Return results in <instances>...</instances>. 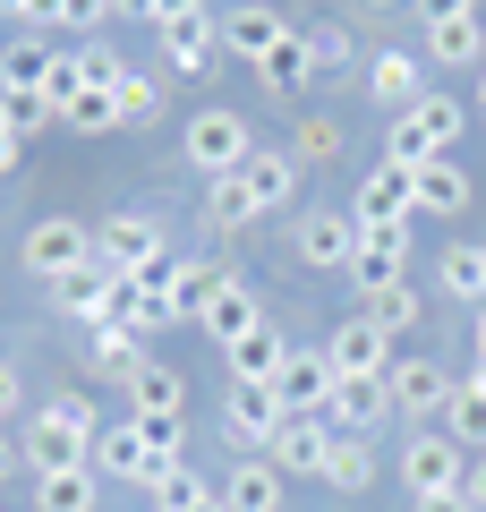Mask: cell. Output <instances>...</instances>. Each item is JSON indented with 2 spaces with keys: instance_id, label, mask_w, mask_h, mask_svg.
I'll list each match as a JSON object with an SVG mask.
<instances>
[{
  "instance_id": "27",
  "label": "cell",
  "mask_w": 486,
  "mask_h": 512,
  "mask_svg": "<svg viewBox=\"0 0 486 512\" xmlns=\"http://www.w3.org/2000/svg\"><path fill=\"white\" fill-rule=\"evenodd\" d=\"M444 436L461 453H486V367L469 384H452V410H444Z\"/></svg>"
},
{
  "instance_id": "44",
  "label": "cell",
  "mask_w": 486,
  "mask_h": 512,
  "mask_svg": "<svg viewBox=\"0 0 486 512\" xmlns=\"http://www.w3.org/2000/svg\"><path fill=\"white\" fill-rule=\"evenodd\" d=\"M333 146H342V128H333V120H307L299 137H290V154H299V163H333Z\"/></svg>"
},
{
  "instance_id": "1",
  "label": "cell",
  "mask_w": 486,
  "mask_h": 512,
  "mask_svg": "<svg viewBox=\"0 0 486 512\" xmlns=\"http://www.w3.org/2000/svg\"><path fill=\"white\" fill-rule=\"evenodd\" d=\"M94 436H103V410H94L86 393H60V402H43V419L26 427V461H35V478L94 470Z\"/></svg>"
},
{
  "instance_id": "59",
  "label": "cell",
  "mask_w": 486,
  "mask_h": 512,
  "mask_svg": "<svg viewBox=\"0 0 486 512\" xmlns=\"http://www.w3.org/2000/svg\"><path fill=\"white\" fill-rule=\"evenodd\" d=\"M111 18H120V0H111Z\"/></svg>"
},
{
  "instance_id": "40",
  "label": "cell",
  "mask_w": 486,
  "mask_h": 512,
  "mask_svg": "<svg viewBox=\"0 0 486 512\" xmlns=\"http://www.w3.org/2000/svg\"><path fill=\"white\" fill-rule=\"evenodd\" d=\"M69 60H77V77H86V86H103V94H111V86H120V77H128V60L111 52V43H77Z\"/></svg>"
},
{
  "instance_id": "47",
  "label": "cell",
  "mask_w": 486,
  "mask_h": 512,
  "mask_svg": "<svg viewBox=\"0 0 486 512\" xmlns=\"http://www.w3.org/2000/svg\"><path fill=\"white\" fill-rule=\"evenodd\" d=\"M418 18L444 26V18H478V0H418Z\"/></svg>"
},
{
  "instance_id": "37",
  "label": "cell",
  "mask_w": 486,
  "mask_h": 512,
  "mask_svg": "<svg viewBox=\"0 0 486 512\" xmlns=\"http://www.w3.org/2000/svg\"><path fill=\"white\" fill-rule=\"evenodd\" d=\"M0 120L18 128V137H35L43 120H60L52 103H43V86H0Z\"/></svg>"
},
{
  "instance_id": "58",
  "label": "cell",
  "mask_w": 486,
  "mask_h": 512,
  "mask_svg": "<svg viewBox=\"0 0 486 512\" xmlns=\"http://www.w3.org/2000/svg\"><path fill=\"white\" fill-rule=\"evenodd\" d=\"M367 9H393V0H367Z\"/></svg>"
},
{
  "instance_id": "5",
  "label": "cell",
  "mask_w": 486,
  "mask_h": 512,
  "mask_svg": "<svg viewBox=\"0 0 486 512\" xmlns=\"http://www.w3.org/2000/svg\"><path fill=\"white\" fill-rule=\"evenodd\" d=\"M410 282V222H359V256H350V291H393Z\"/></svg>"
},
{
  "instance_id": "25",
  "label": "cell",
  "mask_w": 486,
  "mask_h": 512,
  "mask_svg": "<svg viewBox=\"0 0 486 512\" xmlns=\"http://www.w3.org/2000/svg\"><path fill=\"white\" fill-rule=\"evenodd\" d=\"M427 60H435V69H478V60H486V18H444V26H427Z\"/></svg>"
},
{
  "instance_id": "24",
  "label": "cell",
  "mask_w": 486,
  "mask_h": 512,
  "mask_svg": "<svg viewBox=\"0 0 486 512\" xmlns=\"http://www.w3.org/2000/svg\"><path fill=\"white\" fill-rule=\"evenodd\" d=\"M222 359H231V384H273V367H282L290 350H282V333H273V316H265V325H256V333H239V342L222 350Z\"/></svg>"
},
{
  "instance_id": "7",
  "label": "cell",
  "mask_w": 486,
  "mask_h": 512,
  "mask_svg": "<svg viewBox=\"0 0 486 512\" xmlns=\"http://www.w3.org/2000/svg\"><path fill=\"white\" fill-rule=\"evenodd\" d=\"M290 248H299V265H316V274H350V256H359V214L316 205V214H299Z\"/></svg>"
},
{
  "instance_id": "38",
  "label": "cell",
  "mask_w": 486,
  "mask_h": 512,
  "mask_svg": "<svg viewBox=\"0 0 486 512\" xmlns=\"http://www.w3.org/2000/svg\"><path fill=\"white\" fill-rule=\"evenodd\" d=\"M120 18H145L154 35H171V26H197L205 0H120Z\"/></svg>"
},
{
  "instance_id": "35",
  "label": "cell",
  "mask_w": 486,
  "mask_h": 512,
  "mask_svg": "<svg viewBox=\"0 0 486 512\" xmlns=\"http://www.w3.org/2000/svg\"><path fill=\"white\" fill-rule=\"evenodd\" d=\"M111 111H120V128H145L162 111V77H145V69H128L120 86H111Z\"/></svg>"
},
{
  "instance_id": "20",
  "label": "cell",
  "mask_w": 486,
  "mask_h": 512,
  "mask_svg": "<svg viewBox=\"0 0 486 512\" xmlns=\"http://www.w3.org/2000/svg\"><path fill=\"white\" fill-rule=\"evenodd\" d=\"M239 171H248V197H256V214H282V205L299 197V154H282V146H256Z\"/></svg>"
},
{
  "instance_id": "60",
  "label": "cell",
  "mask_w": 486,
  "mask_h": 512,
  "mask_svg": "<svg viewBox=\"0 0 486 512\" xmlns=\"http://www.w3.org/2000/svg\"><path fill=\"white\" fill-rule=\"evenodd\" d=\"M0 52H9V43H0Z\"/></svg>"
},
{
  "instance_id": "33",
  "label": "cell",
  "mask_w": 486,
  "mask_h": 512,
  "mask_svg": "<svg viewBox=\"0 0 486 512\" xmlns=\"http://www.w3.org/2000/svg\"><path fill=\"white\" fill-rule=\"evenodd\" d=\"M367 478H376V453H367V436H342V427H333V453H324V487L367 495Z\"/></svg>"
},
{
  "instance_id": "34",
  "label": "cell",
  "mask_w": 486,
  "mask_h": 512,
  "mask_svg": "<svg viewBox=\"0 0 486 512\" xmlns=\"http://www.w3.org/2000/svg\"><path fill=\"white\" fill-rule=\"evenodd\" d=\"M205 222H214V231H248V222H256L248 171H231V180H214V197H205Z\"/></svg>"
},
{
  "instance_id": "51",
  "label": "cell",
  "mask_w": 486,
  "mask_h": 512,
  "mask_svg": "<svg viewBox=\"0 0 486 512\" xmlns=\"http://www.w3.org/2000/svg\"><path fill=\"white\" fill-rule=\"evenodd\" d=\"M18 154H26V137H18V128H9V120H0V180L18 171Z\"/></svg>"
},
{
  "instance_id": "26",
  "label": "cell",
  "mask_w": 486,
  "mask_h": 512,
  "mask_svg": "<svg viewBox=\"0 0 486 512\" xmlns=\"http://www.w3.org/2000/svg\"><path fill=\"white\" fill-rule=\"evenodd\" d=\"M435 282H444L452 299H469V308H486V248L478 239H452V248L435 256Z\"/></svg>"
},
{
  "instance_id": "13",
  "label": "cell",
  "mask_w": 486,
  "mask_h": 512,
  "mask_svg": "<svg viewBox=\"0 0 486 512\" xmlns=\"http://www.w3.org/2000/svg\"><path fill=\"white\" fill-rule=\"evenodd\" d=\"M214 35H222V52H239V60L256 69V60H265L273 43L290 35V18H282V9H265V0H239V9H222Z\"/></svg>"
},
{
  "instance_id": "57",
  "label": "cell",
  "mask_w": 486,
  "mask_h": 512,
  "mask_svg": "<svg viewBox=\"0 0 486 512\" xmlns=\"http://www.w3.org/2000/svg\"><path fill=\"white\" fill-rule=\"evenodd\" d=\"M478 120H486V86H478Z\"/></svg>"
},
{
  "instance_id": "15",
  "label": "cell",
  "mask_w": 486,
  "mask_h": 512,
  "mask_svg": "<svg viewBox=\"0 0 486 512\" xmlns=\"http://www.w3.org/2000/svg\"><path fill=\"white\" fill-rule=\"evenodd\" d=\"M197 325H205V342H214V350H231L239 333H256V325H265V308H256V291H248L239 274H222V282H214V299H205V316H197Z\"/></svg>"
},
{
  "instance_id": "41",
  "label": "cell",
  "mask_w": 486,
  "mask_h": 512,
  "mask_svg": "<svg viewBox=\"0 0 486 512\" xmlns=\"http://www.w3.org/2000/svg\"><path fill=\"white\" fill-rule=\"evenodd\" d=\"M214 265H180V274H171V291H180V316H188V325H197V316H205V299H214Z\"/></svg>"
},
{
  "instance_id": "23",
  "label": "cell",
  "mask_w": 486,
  "mask_h": 512,
  "mask_svg": "<svg viewBox=\"0 0 486 512\" xmlns=\"http://www.w3.org/2000/svg\"><path fill=\"white\" fill-rule=\"evenodd\" d=\"M307 77H316V52H307V35H299V26H290V35L273 43L265 60H256V86H265V94H299Z\"/></svg>"
},
{
  "instance_id": "32",
  "label": "cell",
  "mask_w": 486,
  "mask_h": 512,
  "mask_svg": "<svg viewBox=\"0 0 486 512\" xmlns=\"http://www.w3.org/2000/svg\"><path fill=\"white\" fill-rule=\"evenodd\" d=\"M214 52H222L214 18H197V26H171V35H162V60H171L180 77H205V69H214Z\"/></svg>"
},
{
  "instance_id": "19",
  "label": "cell",
  "mask_w": 486,
  "mask_h": 512,
  "mask_svg": "<svg viewBox=\"0 0 486 512\" xmlns=\"http://www.w3.org/2000/svg\"><path fill=\"white\" fill-rule=\"evenodd\" d=\"M410 180H418V214H427V222H452V214H469V197H478V188H469V171L452 163V154L418 163Z\"/></svg>"
},
{
  "instance_id": "49",
  "label": "cell",
  "mask_w": 486,
  "mask_h": 512,
  "mask_svg": "<svg viewBox=\"0 0 486 512\" xmlns=\"http://www.w3.org/2000/svg\"><path fill=\"white\" fill-rule=\"evenodd\" d=\"M410 512H478L469 495H410Z\"/></svg>"
},
{
  "instance_id": "22",
  "label": "cell",
  "mask_w": 486,
  "mask_h": 512,
  "mask_svg": "<svg viewBox=\"0 0 486 512\" xmlns=\"http://www.w3.org/2000/svg\"><path fill=\"white\" fill-rule=\"evenodd\" d=\"M222 504L231 512H282V470H273L265 453H248L231 478H222Z\"/></svg>"
},
{
  "instance_id": "11",
  "label": "cell",
  "mask_w": 486,
  "mask_h": 512,
  "mask_svg": "<svg viewBox=\"0 0 486 512\" xmlns=\"http://www.w3.org/2000/svg\"><path fill=\"white\" fill-rule=\"evenodd\" d=\"M282 419H290V410L273 402V384H231V402H222V427H231L239 453H273Z\"/></svg>"
},
{
  "instance_id": "2",
  "label": "cell",
  "mask_w": 486,
  "mask_h": 512,
  "mask_svg": "<svg viewBox=\"0 0 486 512\" xmlns=\"http://www.w3.org/2000/svg\"><path fill=\"white\" fill-rule=\"evenodd\" d=\"M461 128H469V111L452 103V94H418V103L393 120V137H384V163L418 171V163H435V154L461 146Z\"/></svg>"
},
{
  "instance_id": "45",
  "label": "cell",
  "mask_w": 486,
  "mask_h": 512,
  "mask_svg": "<svg viewBox=\"0 0 486 512\" xmlns=\"http://www.w3.org/2000/svg\"><path fill=\"white\" fill-rule=\"evenodd\" d=\"M145 427V444H154V461H162V470H180V444H188V427L180 419H137Z\"/></svg>"
},
{
  "instance_id": "28",
  "label": "cell",
  "mask_w": 486,
  "mask_h": 512,
  "mask_svg": "<svg viewBox=\"0 0 486 512\" xmlns=\"http://www.w3.org/2000/svg\"><path fill=\"white\" fill-rule=\"evenodd\" d=\"M86 367H94V376H111V384H128L145 367V333L137 325H103V333H94V350H86Z\"/></svg>"
},
{
  "instance_id": "53",
  "label": "cell",
  "mask_w": 486,
  "mask_h": 512,
  "mask_svg": "<svg viewBox=\"0 0 486 512\" xmlns=\"http://www.w3.org/2000/svg\"><path fill=\"white\" fill-rule=\"evenodd\" d=\"M469 350H478V367H486V308H469Z\"/></svg>"
},
{
  "instance_id": "9",
  "label": "cell",
  "mask_w": 486,
  "mask_h": 512,
  "mask_svg": "<svg viewBox=\"0 0 486 512\" xmlns=\"http://www.w3.org/2000/svg\"><path fill=\"white\" fill-rule=\"evenodd\" d=\"M94 478H111V487H154L162 478V461H154V444H145L137 419H120V427L103 419V436H94Z\"/></svg>"
},
{
  "instance_id": "30",
  "label": "cell",
  "mask_w": 486,
  "mask_h": 512,
  "mask_svg": "<svg viewBox=\"0 0 486 512\" xmlns=\"http://www.w3.org/2000/svg\"><path fill=\"white\" fill-rule=\"evenodd\" d=\"M128 325H137L145 342L171 333V325H188V316H180V291H171V282H128Z\"/></svg>"
},
{
  "instance_id": "14",
  "label": "cell",
  "mask_w": 486,
  "mask_h": 512,
  "mask_svg": "<svg viewBox=\"0 0 486 512\" xmlns=\"http://www.w3.org/2000/svg\"><path fill=\"white\" fill-rule=\"evenodd\" d=\"M350 214L359 222H418V180L401 163H376L359 180V197H350Z\"/></svg>"
},
{
  "instance_id": "4",
  "label": "cell",
  "mask_w": 486,
  "mask_h": 512,
  "mask_svg": "<svg viewBox=\"0 0 486 512\" xmlns=\"http://www.w3.org/2000/svg\"><path fill=\"white\" fill-rule=\"evenodd\" d=\"M180 154L205 171V180H231V171L256 154V137H248V120H239V111H222V103H214V111H197V120H188Z\"/></svg>"
},
{
  "instance_id": "29",
  "label": "cell",
  "mask_w": 486,
  "mask_h": 512,
  "mask_svg": "<svg viewBox=\"0 0 486 512\" xmlns=\"http://www.w3.org/2000/svg\"><path fill=\"white\" fill-rule=\"evenodd\" d=\"M367 94L393 103V111H410L418 94H427V86H418V60L410 52H376V60H367Z\"/></svg>"
},
{
  "instance_id": "10",
  "label": "cell",
  "mask_w": 486,
  "mask_h": 512,
  "mask_svg": "<svg viewBox=\"0 0 486 512\" xmlns=\"http://www.w3.org/2000/svg\"><path fill=\"white\" fill-rule=\"evenodd\" d=\"M384 384H393V410H401V419H418V427H435L452 410V376L435 359H393V367H384Z\"/></svg>"
},
{
  "instance_id": "50",
  "label": "cell",
  "mask_w": 486,
  "mask_h": 512,
  "mask_svg": "<svg viewBox=\"0 0 486 512\" xmlns=\"http://www.w3.org/2000/svg\"><path fill=\"white\" fill-rule=\"evenodd\" d=\"M18 393H26V384H18V367L0 359V427H9V410H18Z\"/></svg>"
},
{
  "instance_id": "42",
  "label": "cell",
  "mask_w": 486,
  "mask_h": 512,
  "mask_svg": "<svg viewBox=\"0 0 486 512\" xmlns=\"http://www.w3.org/2000/svg\"><path fill=\"white\" fill-rule=\"evenodd\" d=\"M60 128H86V137H103V128H120V111H111L103 86H86V94H77V111H69Z\"/></svg>"
},
{
  "instance_id": "3",
  "label": "cell",
  "mask_w": 486,
  "mask_h": 512,
  "mask_svg": "<svg viewBox=\"0 0 486 512\" xmlns=\"http://www.w3.org/2000/svg\"><path fill=\"white\" fill-rule=\"evenodd\" d=\"M18 256H26V274H35V282H60V291H69V282L94 265V222H77V214H43L35 231H26Z\"/></svg>"
},
{
  "instance_id": "8",
  "label": "cell",
  "mask_w": 486,
  "mask_h": 512,
  "mask_svg": "<svg viewBox=\"0 0 486 512\" xmlns=\"http://www.w3.org/2000/svg\"><path fill=\"white\" fill-rule=\"evenodd\" d=\"M333 359H324V350H290L282 367H273V402L290 410V419H324V410H333Z\"/></svg>"
},
{
  "instance_id": "21",
  "label": "cell",
  "mask_w": 486,
  "mask_h": 512,
  "mask_svg": "<svg viewBox=\"0 0 486 512\" xmlns=\"http://www.w3.org/2000/svg\"><path fill=\"white\" fill-rule=\"evenodd\" d=\"M180 410H188V384H180V367L145 359L137 376H128V419H180Z\"/></svg>"
},
{
  "instance_id": "54",
  "label": "cell",
  "mask_w": 486,
  "mask_h": 512,
  "mask_svg": "<svg viewBox=\"0 0 486 512\" xmlns=\"http://www.w3.org/2000/svg\"><path fill=\"white\" fill-rule=\"evenodd\" d=\"M180 512H231V504H222V495H214V487H205V495H197V504H180Z\"/></svg>"
},
{
  "instance_id": "17",
  "label": "cell",
  "mask_w": 486,
  "mask_h": 512,
  "mask_svg": "<svg viewBox=\"0 0 486 512\" xmlns=\"http://www.w3.org/2000/svg\"><path fill=\"white\" fill-rule=\"evenodd\" d=\"M69 316H77L86 333L128 325V282H120V274H103V265H86V274L69 282Z\"/></svg>"
},
{
  "instance_id": "31",
  "label": "cell",
  "mask_w": 486,
  "mask_h": 512,
  "mask_svg": "<svg viewBox=\"0 0 486 512\" xmlns=\"http://www.w3.org/2000/svg\"><path fill=\"white\" fill-rule=\"evenodd\" d=\"M103 504V478L94 470H52V478H35V512H94Z\"/></svg>"
},
{
  "instance_id": "48",
  "label": "cell",
  "mask_w": 486,
  "mask_h": 512,
  "mask_svg": "<svg viewBox=\"0 0 486 512\" xmlns=\"http://www.w3.org/2000/svg\"><path fill=\"white\" fill-rule=\"evenodd\" d=\"M111 18V0H69V9H60V26H103Z\"/></svg>"
},
{
  "instance_id": "6",
  "label": "cell",
  "mask_w": 486,
  "mask_h": 512,
  "mask_svg": "<svg viewBox=\"0 0 486 512\" xmlns=\"http://www.w3.org/2000/svg\"><path fill=\"white\" fill-rule=\"evenodd\" d=\"M461 478H469V461H461V444H452L444 427H418V436L401 444V487L410 495H461Z\"/></svg>"
},
{
  "instance_id": "55",
  "label": "cell",
  "mask_w": 486,
  "mask_h": 512,
  "mask_svg": "<svg viewBox=\"0 0 486 512\" xmlns=\"http://www.w3.org/2000/svg\"><path fill=\"white\" fill-rule=\"evenodd\" d=\"M26 9H35V0H0V18H26Z\"/></svg>"
},
{
  "instance_id": "61",
  "label": "cell",
  "mask_w": 486,
  "mask_h": 512,
  "mask_svg": "<svg viewBox=\"0 0 486 512\" xmlns=\"http://www.w3.org/2000/svg\"><path fill=\"white\" fill-rule=\"evenodd\" d=\"M145 512H154V504H145Z\"/></svg>"
},
{
  "instance_id": "43",
  "label": "cell",
  "mask_w": 486,
  "mask_h": 512,
  "mask_svg": "<svg viewBox=\"0 0 486 512\" xmlns=\"http://www.w3.org/2000/svg\"><path fill=\"white\" fill-rule=\"evenodd\" d=\"M77 94H86V77H77V60H52V77H43V103H52L60 120H69V111H77Z\"/></svg>"
},
{
  "instance_id": "39",
  "label": "cell",
  "mask_w": 486,
  "mask_h": 512,
  "mask_svg": "<svg viewBox=\"0 0 486 512\" xmlns=\"http://www.w3.org/2000/svg\"><path fill=\"white\" fill-rule=\"evenodd\" d=\"M43 77H52V52L43 43H9L0 52V86H43Z\"/></svg>"
},
{
  "instance_id": "56",
  "label": "cell",
  "mask_w": 486,
  "mask_h": 512,
  "mask_svg": "<svg viewBox=\"0 0 486 512\" xmlns=\"http://www.w3.org/2000/svg\"><path fill=\"white\" fill-rule=\"evenodd\" d=\"M0 470H9V436H0Z\"/></svg>"
},
{
  "instance_id": "18",
  "label": "cell",
  "mask_w": 486,
  "mask_h": 512,
  "mask_svg": "<svg viewBox=\"0 0 486 512\" xmlns=\"http://www.w3.org/2000/svg\"><path fill=\"white\" fill-rule=\"evenodd\" d=\"M324 453H333V427L324 419H282V436H273V470L282 478H324Z\"/></svg>"
},
{
  "instance_id": "36",
  "label": "cell",
  "mask_w": 486,
  "mask_h": 512,
  "mask_svg": "<svg viewBox=\"0 0 486 512\" xmlns=\"http://www.w3.org/2000/svg\"><path fill=\"white\" fill-rule=\"evenodd\" d=\"M359 316H367L376 333H418V291H410V282H393V291H376Z\"/></svg>"
},
{
  "instance_id": "16",
  "label": "cell",
  "mask_w": 486,
  "mask_h": 512,
  "mask_svg": "<svg viewBox=\"0 0 486 512\" xmlns=\"http://www.w3.org/2000/svg\"><path fill=\"white\" fill-rule=\"evenodd\" d=\"M324 359H333V376H384V367H393V333H376L367 316H350V325H333Z\"/></svg>"
},
{
  "instance_id": "52",
  "label": "cell",
  "mask_w": 486,
  "mask_h": 512,
  "mask_svg": "<svg viewBox=\"0 0 486 512\" xmlns=\"http://www.w3.org/2000/svg\"><path fill=\"white\" fill-rule=\"evenodd\" d=\"M461 495H469V504H478V512H486V453H478V461H469V478H461Z\"/></svg>"
},
{
  "instance_id": "12",
  "label": "cell",
  "mask_w": 486,
  "mask_h": 512,
  "mask_svg": "<svg viewBox=\"0 0 486 512\" xmlns=\"http://www.w3.org/2000/svg\"><path fill=\"white\" fill-rule=\"evenodd\" d=\"M393 419V384L384 376H342L333 384V410H324V427H342V436H367V427Z\"/></svg>"
},
{
  "instance_id": "46",
  "label": "cell",
  "mask_w": 486,
  "mask_h": 512,
  "mask_svg": "<svg viewBox=\"0 0 486 512\" xmlns=\"http://www.w3.org/2000/svg\"><path fill=\"white\" fill-rule=\"evenodd\" d=\"M307 52H316V69H324V60H350V35H342V26H316Z\"/></svg>"
}]
</instances>
